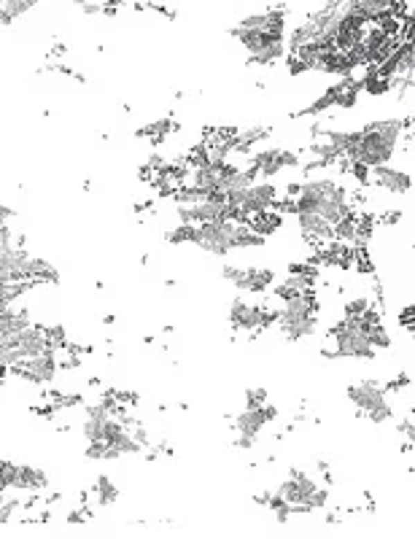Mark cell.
Returning <instances> with one entry per match:
<instances>
[{"label": "cell", "mask_w": 415, "mask_h": 539, "mask_svg": "<svg viewBox=\"0 0 415 539\" xmlns=\"http://www.w3.org/2000/svg\"><path fill=\"white\" fill-rule=\"evenodd\" d=\"M329 337H335L337 359H375V348L364 332L356 326V316H345V321L329 329Z\"/></svg>", "instance_id": "obj_1"}, {"label": "cell", "mask_w": 415, "mask_h": 539, "mask_svg": "<svg viewBox=\"0 0 415 539\" xmlns=\"http://www.w3.org/2000/svg\"><path fill=\"white\" fill-rule=\"evenodd\" d=\"M235 224L238 221H205V224H197L195 229V245L213 254V256H227L232 248V235H235Z\"/></svg>", "instance_id": "obj_2"}, {"label": "cell", "mask_w": 415, "mask_h": 539, "mask_svg": "<svg viewBox=\"0 0 415 539\" xmlns=\"http://www.w3.org/2000/svg\"><path fill=\"white\" fill-rule=\"evenodd\" d=\"M57 369H60L57 351L49 348V351L38 353V356H30V359H25V362H19V364L8 367V372H11V375H17V378H22V380H27V383L41 386V383H51V380L57 378Z\"/></svg>", "instance_id": "obj_3"}, {"label": "cell", "mask_w": 415, "mask_h": 539, "mask_svg": "<svg viewBox=\"0 0 415 539\" xmlns=\"http://www.w3.org/2000/svg\"><path fill=\"white\" fill-rule=\"evenodd\" d=\"M251 165L259 170V175H278L283 168H297L299 165V157L294 151H286V148H267V151H256L251 154Z\"/></svg>", "instance_id": "obj_4"}, {"label": "cell", "mask_w": 415, "mask_h": 539, "mask_svg": "<svg viewBox=\"0 0 415 539\" xmlns=\"http://www.w3.org/2000/svg\"><path fill=\"white\" fill-rule=\"evenodd\" d=\"M27 254L22 245H6L0 248V281L6 283H19V281H30L27 278Z\"/></svg>", "instance_id": "obj_5"}, {"label": "cell", "mask_w": 415, "mask_h": 539, "mask_svg": "<svg viewBox=\"0 0 415 539\" xmlns=\"http://www.w3.org/2000/svg\"><path fill=\"white\" fill-rule=\"evenodd\" d=\"M275 197H278V189L272 184H251L243 192V200H240L238 211H240L243 219L254 216V213H262V211H272Z\"/></svg>", "instance_id": "obj_6"}, {"label": "cell", "mask_w": 415, "mask_h": 539, "mask_svg": "<svg viewBox=\"0 0 415 539\" xmlns=\"http://www.w3.org/2000/svg\"><path fill=\"white\" fill-rule=\"evenodd\" d=\"M297 221H299L302 238H305L308 243H313L316 248H326L329 243H335L332 224L326 219H321L318 213H297Z\"/></svg>", "instance_id": "obj_7"}, {"label": "cell", "mask_w": 415, "mask_h": 539, "mask_svg": "<svg viewBox=\"0 0 415 539\" xmlns=\"http://www.w3.org/2000/svg\"><path fill=\"white\" fill-rule=\"evenodd\" d=\"M278 416V410L272 405H259V407H245L240 416L235 418V426L243 437H259V432L265 429V423Z\"/></svg>", "instance_id": "obj_8"}, {"label": "cell", "mask_w": 415, "mask_h": 539, "mask_svg": "<svg viewBox=\"0 0 415 539\" xmlns=\"http://www.w3.org/2000/svg\"><path fill=\"white\" fill-rule=\"evenodd\" d=\"M372 184H378L380 189H386L391 195H407L413 189V175L407 170L389 168V165H378V168H372Z\"/></svg>", "instance_id": "obj_9"}, {"label": "cell", "mask_w": 415, "mask_h": 539, "mask_svg": "<svg viewBox=\"0 0 415 539\" xmlns=\"http://www.w3.org/2000/svg\"><path fill=\"white\" fill-rule=\"evenodd\" d=\"M345 396L359 407V413H364V410H372V407L386 402V389L380 383H375V380H364L359 386H351L345 391Z\"/></svg>", "instance_id": "obj_10"}, {"label": "cell", "mask_w": 415, "mask_h": 539, "mask_svg": "<svg viewBox=\"0 0 415 539\" xmlns=\"http://www.w3.org/2000/svg\"><path fill=\"white\" fill-rule=\"evenodd\" d=\"M49 486V477L44 469L30 464H17V480H14V488L17 491H44Z\"/></svg>", "instance_id": "obj_11"}, {"label": "cell", "mask_w": 415, "mask_h": 539, "mask_svg": "<svg viewBox=\"0 0 415 539\" xmlns=\"http://www.w3.org/2000/svg\"><path fill=\"white\" fill-rule=\"evenodd\" d=\"M27 278L35 283H60V270L54 267L49 259L30 256L27 259Z\"/></svg>", "instance_id": "obj_12"}, {"label": "cell", "mask_w": 415, "mask_h": 539, "mask_svg": "<svg viewBox=\"0 0 415 539\" xmlns=\"http://www.w3.org/2000/svg\"><path fill=\"white\" fill-rule=\"evenodd\" d=\"M275 283V272L265 267H245V292L248 294H265Z\"/></svg>", "instance_id": "obj_13"}, {"label": "cell", "mask_w": 415, "mask_h": 539, "mask_svg": "<svg viewBox=\"0 0 415 539\" xmlns=\"http://www.w3.org/2000/svg\"><path fill=\"white\" fill-rule=\"evenodd\" d=\"M278 324H281L283 335L292 343H297V340H302V337H308V335L316 332V316H310V319H283V316H278Z\"/></svg>", "instance_id": "obj_14"}, {"label": "cell", "mask_w": 415, "mask_h": 539, "mask_svg": "<svg viewBox=\"0 0 415 539\" xmlns=\"http://www.w3.org/2000/svg\"><path fill=\"white\" fill-rule=\"evenodd\" d=\"M95 496H98L100 507H111L116 502V496H119V488L111 483L108 475H100L98 480H95Z\"/></svg>", "instance_id": "obj_15"}, {"label": "cell", "mask_w": 415, "mask_h": 539, "mask_svg": "<svg viewBox=\"0 0 415 539\" xmlns=\"http://www.w3.org/2000/svg\"><path fill=\"white\" fill-rule=\"evenodd\" d=\"M195 229H197V224H178L175 229H168V232H165V240L173 245L195 243Z\"/></svg>", "instance_id": "obj_16"}, {"label": "cell", "mask_w": 415, "mask_h": 539, "mask_svg": "<svg viewBox=\"0 0 415 539\" xmlns=\"http://www.w3.org/2000/svg\"><path fill=\"white\" fill-rule=\"evenodd\" d=\"M173 197H175L178 205H197V202H202L208 197V192L205 189H197V186H178L173 192Z\"/></svg>", "instance_id": "obj_17"}, {"label": "cell", "mask_w": 415, "mask_h": 539, "mask_svg": "<svg viewBox=\"0 0 415 539\" xmlns=\"http://www.w3.org/2000/svg\"><path fill=\"white\" fill-rule=\"evenodd\" d=\"M173 127V119H159V122H151V124H146V127H141L138 130V138H154V141H159L162 135H168L170 132Z\"/></svg>", "instance_id": "obj_18"}, {"label": "cell", "mask_w": 415, "mask_h": 539, "mask_svg": "<svg viewBox=\"0 0 415 539\" xmlns=\"http://www.w3.org/2000/svg\"><path fill=\"white\" fill-rule=\"evenodd\" d=\"M240 143H245L248 148H254L259 141H265L270 138V127H251V130H238V135H235Z\"/></svg>", "instance_id": "obj_19"}, {"label": "cell", "mask_w": 415, "mask_h": 539, "mask_svg": "<svg viewBox=\"0 0 415 539\" xmlns=\"http://www.w3.org/2000/svg\"><path fill=\"white\" fill-rule=\"evenodd\" d=\"M81 432H84V440L87 442L103 440V434H105V421H98V418H84Z\"/></svg>", "instance_id": "obj_20"}, {"label": "cell", "mask_w": 415, "mask_h": 539, "mask_svg": "<svg viewBox=\"0 0 415 539\" xmlns=\"http://www.w3.org/2000/svg\"><path fill=\"white\" fill-rule=\"evenodd\" d=\"M359 416H364L367 421H372V423H386L394 418V407H391L389 402H383V405H378V407H372V410H364V413H359Z\"/></svg>", "instance_id": "obj_21"}, {"label": "cell", "mask_w": 415, "mask_h": 539, "mask_svg": "<svg viewBox=\"0 0 415 539\" xmlns=\"http://www.w3.org/2000/svg\"><path fill=\"white\" fill-rule=\"evenodd\" d=\"M221 278L224 281H232L240 292H245V267H235V265H224L221 267Z\"/></svg>", "instance_id": "obj_22"}, {"label": "cell", "mask_w": 415, "mask_h": 539, "mask_svg": "<svg viewBox=\"0 0 415 539\" xmlns=\"http://www.w3.org/2000/svg\"><path fill=\"white\" fill-rule=\"evenodd\" d=\"M245 310H248V302H245L243 297H235V299H232V305H229V324H232V326H238V321L243 319Z\"/></svg>", "instance_id": "obj_23"}, {"label": "cell", "mask_w": 415, "mask_h": 539, "mask_svg": "<svg viewBox=\"0 0 415 539\" xmlns=\"http://www.w3.org/2000/svg\"><path fill=\"white\" fill-rule=\"evenodd\" d=\"M367 308H372V302L364 299V297H359V299H351V302H345V316H362Z\"/></svg>", "instance_id": "obj_24"}, {"label": "cell", "mask_w": 415, "mask_h": 539, "mask_svg": "<svg viewBox=\"0 0 415 539\" xmlns=\"http://www.w3.org/2000/svg\"><path fill=\"white\" fill-rule=\"evenodd\" d=\"M103 453H105V440L87 442V450H84V456H87V459H92V461H103Z\"/></svg>", "instance_id": "obj_25"}, {"label": "cell", "mask_w": 415, "mask_h": 539, "mask_svg": "<svg viewBox=\"0 0 415 539\" xmlns=\"http://www.w3.org/2000/svg\"><path fill=\"white\" fill-rule=\"evenodd\" d=\"M369 343H372V348H389V345H391L389 332H386L383 326H378V329L369 335Z\"/></svg>", "instance_id": "obj_26"}, {"label": "cell", "mask_w": 415, "mask_h": 539, "mask_svg": "<svg viewBox=\"0 0 415 539\" xmlns=\"http://www.w3.org/2000/svg\"><path fill=\"white\" fill-rule=\"evenodd\" d=\"M265 402H267V389H254V391H248V396H245V407H259Z\"/></svg>", "instance_id": "obj_27"}, {"label": "cell", "mask_w": 415, "mask_h": 539, "mask_svg": "<svg viewBox=\"0 0 415 539\" xmlns=\"http://www.w3.org/2000/svg\"><path fill=\"white\" fill-rule=\"evenodd\" d=\"M305 71H310V68H308V65H305L299 57H294V54H292V60H289V76H302Z\"/></svg>", "instance_id": "obj_28"}, {"label": "cell", "mask_w": 415, "mask_h": 539, "mask_svg": "<svg viewBox=\"0 0 415 539\" xmlns=\"http://www.w3.org/2000/svg\"><path fill=\"white\" fill-rule=\"evenodd\" d=\"M399 319H402V324H405L407 329H413V305H407V308L402 310V316H399Z\"/></svg>", "instance_id": "obj_29"}, {"label": "cell", "mask_w": 415, "mask_h": 539, "mask_svg": "<svg viewBox=\"0 0 415 539\" xmlns=\"http://www.w3.org/2000/svg\"><path fill=\"white\" fill-rule=\"evenodd\" d=\"M11 216H17V211H14V208H8V205H0V221L6 224Z\"/></svg>", "instance_id": "obj_30"}, {"label": "cell", "mask_w": 415, "mask_h": 539, "mask_svg": "<svg viewBox=\"0 0 415 539\" xmlns=\"http://www.w3.org/2000/svg\"><path fill=\"white\" fill-rule=\"evenodd\" d=\"M299 186H302V184H289V186H286V197H297V195H299Z\"/></svg>", "instance_id": "obj_31"}, {"label": "cell", "mask_w": 415, "mask_h": 539, "mask_svg": "<svg viewBox=\"0 0 415 539\" xmlns=\"http://www.w3.org/2000/svg\"><path fill=\"white\" fill-rule=\"evenodd\" d=\"M65 51H68V46H65V44H57V46L51 49V54H54V57H62Z\"/></svg>", "instance_id": "obj_32"}, {"label": "cell", "mask_w": 415, "mask_h": 539, "mask_svg": "<svg viewBox=\"0 0 415 539\" xmlns=\"http://www.w3.org/2000/svg\"><path fill=\"white\" fill-rule=\"evenodd\" d=\"M100 3H108V0H100Z\"/></svg>", "instance_id": "obj_33"}, {"label": "cell", "mask_w": 415, "mask_h": 539, "mask_svg": "<svg viewBox=\"0 0 415 539\" xmlns=\"http://www.w3.org/2000/svg\"><path fill=\"white\" fill-rule=\"evenodd\" d=\"M0 224H3V221H0Z\"/></svg>", "instance_id": "obj_34"}]
</instances>
